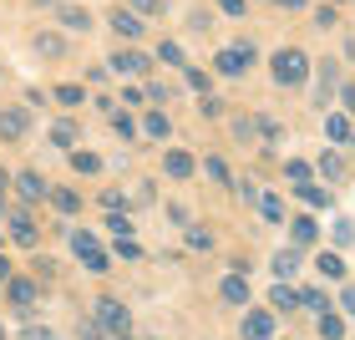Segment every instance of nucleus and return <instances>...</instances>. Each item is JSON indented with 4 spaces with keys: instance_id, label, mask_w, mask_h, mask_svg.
I'll return each mask as SVG.
<instances>
[{
    "instance_id": "f257e3e1",
    "label": "nucleus",
    "mask_w": 355,
    "mask_h": 340,
    "mask_svg": "<svg viewBox=\"0 0 355 340\" xmlns=\"http://www.w3.org/2000/svg\"><path fill=\"white\" fill-rule=\"evenodd\" d=\"M269 76L279 87H304V76H310V56H304L300 46H279V51L269 56Z\"/></svg>"
},
{
    "instance_id": "f03ea898",
    "label": "nucleus",
    "mask_w": 355,
    "mask_h": 340,
    "mask_svg": "<svg viewBox=\"0 0 355 340\" xmlns=\"http://www.w3.org/2000/svg\"><path fill=\"white\" fill-rule=\"evenodd\" d=\"M92 320H96L102 330H112V335H132V315H127V305H122L117 295L92 300Z\"/></svg>"
},
{
    "instance_id": "7ed1b4c3",
    "label": "nucleus",
    "mask_w": 355,
    "mask_h": 340,
    "mask_svg": "<svg viewBox=\"0 0 355 340\" xmlns=\"http://www.w3.org/2000/svg\"><path fill=\"white\" fill-rule=\"evenodd\" d=\"M254 61H259V51H254L249 41H239V46H223V51L214 56V71L218 76H244Z\"/></svg>"
},
{
    "instance_id": "20e7f679",
    "label": "nucleus",
    "mask_w": 355,
    "mask_h": 340,
    "mask_svg": "<svg viewBox=\"0 0 355 340\" xmlns=\"http://www.w3.org/2000/svg\"><path fill=\"white\" fill-rule=\"evenodd\" d=\"M71 249H76V259H82V264H87V274H107V269H112L107 249L96 244V239H92L87 229H71Z\"/></svg>"
},
{
    "instance_id": "39448f33",
    "label": "nucleus",
    "mask_w": 355,
    "mask_h": 340,
    "mask_svg": "<svg viewBox=\"0 0 355 340\" xmlns=\"http://www.w3.org/2000/svg\"><path fill=\"white\" fill-rule=\"evenodd\" d=\"M6 223H10V239L21 249H36L41 244V229H36V214H31V208H6Z\"/></svg>"
},
{
    "instance_id": "423d86ee",
    "label": "nucleus",
    "mask_w": 355,
    "mask_h": 340,
    "mask_svg": "<svg viewBox=\"0 0 355 340\" xmlns=\"http://www.w3.org/2000/svg\"><path fill=\"white\" fill-rule=\"evenodd\" d=\"M36 295H41V289H36V280H26V274H10V280H6V300H10L21 315L36 310Z\"/></svg>"
},
{
    "instance_id": "0eeeda50",
    "label": "nucleus",
    "mask_w": 355,
    "mask_h": 340,
    "mask_svg": "<svg viewBox=\"0 0 355 340\" xmlns=\"http://www.w3.org/2000/svg\"><path fill=\"white\" fill-rule=\"evenodd\" d=\"M107 67L117 71V76H148L153 61L142 56V51H132V46H127V51H112V56H107Z\"/></svg>"
},
{
    "instance_id": "6e6552de",
    "label": "nucleus",
    "mask_w": 355,
    "mask_h": 340,
    "mask_svg": "<svg viewBox=\"0 0 355 340\" xmlns=\"http://www.w3.org/2000/svg\"><path fill=\"white\" fill-rule=\"evenodd\" d=\"M26 133H31V112L26 107H6V112H0V137L21 142Z\"/></svg>"
},
{
    "instance_id": "1a4fd4ad",
    "label": "nucleus",
    "mask_w": 355,
    "mask_h": 340,
    "mask_svg": "<svg viewBox=\"0 0 355 340\" xmlns=\"http://www.w3.org/2000/svg\"><path fill=\"white\" fill-rule=\"evenodd\" d=\"M107 26H112V31H117V36H122V41H137V36H142V26H148V21H137V15H132V10H127V6H117V10H112V15H107Z\"/></svg>"
},
{
    "instance_id": "9d476101",
    "label": "nucleus",
    "mask_w": 355,
    "mask_h": 340,
    "mask_svg": "<svg viewBox=\"0 0 355 340\" xmlns=\"http://www.w3.org/2000/svg\"><path fill=\"white\" fill-rule=\"evenodd\" d=\"M289 223H295V229H289V244H295V249H310L315 239H320V219L315 214H300V219H289Z\"/></svg>"
},
{
    "instance_id": "9b49d317",
    "label": "nucleus",
    "mask_w": 355,
    "mask_h": 340,
    "mask_svg": "<svg viewBox=\"0 0 355 340\" xmlns=\"http://www.w3.org/2000/svg\"><path fill=\"white\" fill-rule=\"evenodd\" d=\"M325 137L335 142V148H355V127H350L345 112H330L325 117Z\"/></svg>"
},
{
    "instance_id": "f8f14e48",
    "label": "nucleus",
    "mask_w": 355,
    "mask_h": 340,
    "mask_svg": "<svg viewBox=\"0 0 355 340\" xmlns=\"http://www.w3.org/2000/svg\"><path fill=\"white\" fill-rule=\"evenodd\" d=\"M15 193H21L26 203H41V198H51V188H46V178H41V173H15Z\"/></svg>"
},
{
    "instance_id": "ddd939ff",
    "label": "nucleus",
    "mask_w": 355,
    "mask_h": 340,
    "mask_svg": "<svg viewBox=\"0 0 355 340\" xmlns=\"http://www.w3.org/2000/svg\"><path fill=\"white\" fill-rule=\"evenodd\" d=\"M315 173L325 178V183H345V178H350V168H345V158H340V153H330V148L320 153V163H315Z\"/></svg>"
},
{
    "instance_id": "4468645a",
    "label": "nucleus",
    "mask_w": 355,
    "mask_h": 340,
    "mask_svg": "<svg viewBox=\"0 0 355 340\" xmlns=\"http://www.w3.org/2000/svg\"><path fill=\"white\" fill-rule=\"evenodd\" d=\"M244 340H274V315L269 310H249L244 315Z\"/></svg>"
},
{
    "instance_id": "2eb2a0df",
    "label": "nucleus",
    "mask_w": 355,
    "mask_h": 340,
    "mask_svg": "<svg viewBox=\"0 0 355 340\" xmlns=\"http://www.w3.org/2000/svg\"><path fill=\"white\" fill-rule=\"evenodd\" d=\"M295 274H300V249L289 244V249L274 254V280H279V284H295Z\"/></svg>"
},
{
    "instance_id": "dca6fc26",
    "label": "nucleus",
    "mask_w": 355,
    "mask_h": 340,
    "mask_svg": "<svg viewBox=\"0 0 355 340\" xmlns=\"http://www.w3.org/2000/svg\"><path fill=\"white\" fill-rule=\"evenodd\" d=\"M46 137H51V148H61V153H76V137H82V133H76V122H67V117H61V122H51V133H46Z\"/></svg>"
},
{
    "instance_id": "f3484780",
    "label": "nucleus",
    "mask_w": 355,
    "mask_h": 340,
    "mask_svg": "<svg viewBox=\"0 0 355 340\" xmlns=\"http://www.w3.org/2000/svg\"><path fill=\"white\" fill-rule=\"evenodd\" d=\"M163 168H168V178H178V183H183V178H193V173H198V163H193V158H188L183 148H173V153L163 158Z\"/></svg>"
},
{
    "instance_id": "a211bd4d",
    "label": "nucleus",
    "mask_w": 355,
    "mask_h": 340,
    "mask_svg": "<svg viewBox=\"0 0 355 340\" xmlns=\"http://www.w3.org/2000/svg\"><path fill=\"white\" fill-rule=\"evenodd\" d=\"M315 269H320V274H325V280H335V284H340V280H345V259H340V254H335V249H320V254H315Z\"/></svg>"
},
{
    "instance_id": "6ab92c4d",
    "label": "nucleus",
    "mask_w": 355,
    "mask_h": 340,
    "mask_svg": "<svg viewBox=\"0 0 355 340\" xmlns=\"http://www.w3.org/2000/svg\"><path fill=\"white\" fill-rule=\"evenodd\" d=\"M218 295L229 305H249V274H229V280L218 284Z\"/></svg>"
},
{
    "instance_id": "aec40b11",
    "label": "nucleus",
    "mask_w": 355,
    "mask_h": 340,
    "mask_svg": "<svg viewBox=\"0 0 355 340\" xmlns=\"http://www.w3.org/2000/svg\"><path fill=\"white\" fill-rule=\"evenodd\" d=\"M284 178H289V188H304L315 178V163H304V158H289L284 163Z\"/></svg>"
},
{
    "instance_id": "412c9836",
    "label": "nucleus",
    "mask_w": 355,
    "mask_h": 340,
    "mask_svg": "<svg viewBox=\"0 0 355 340\" xmlns=\"http://www.w3.org/2000/svg\"><path fill=\"white\" fill-rule=\"evenodd\" d=\"M269 305H274V310H300V289L295 284H274L269 289Z\"/></svg>"
},
{
    "instance_id": "4be33fe9",
    "label": "nucleus",
    "mask_w": 355,
    "mask_h": 340,
    "mask_svg": "<svg viewBox=\"0 0 355 340\" xmlns=\"http://www.w3.org/2000/svg\"><path fill=\"white\" fill-rule=\"evenodd\" d=\"M335 82H340V67H335V61H320V87H315V96H320V102H330Z\"/></svg>"
},
{
    "instance_id": "5701e85b",
    "label": "nucleus",
    "mask_w": 355,
    "mask_h": 340,
    "mask_svg": "<svg viewBox=\"0 0 355 340\" xmlns=\"http://www.w3.org/2000/svg\"><path fill=\"white\" fill-rule=\"evenodd\" d=\"M320 340H345V315L340 310L320 315Z\"/></svg>"
},
{
    "instance_id": "b1692460",
    "label": "nucleus",
    "mask_w": 355,
    "mask_h": 340,
    "mask_svg": "<svg viewBox=\"0 0 355 340\" xmlns=\"http://www.w3.org/2000/svg\"><path fill=\"white\" fill-rule=\"evenodd\" d=\"M300 305H304V310H315V320L330 315V295H325V289H300Z\"/></svg>"
},
{
    "instance_id": "393cba45",
    "label": "nucleus",
    "mask_w": 355,
    "mask_h": 340,
    "mask_svg": "<svg viewBox=\"0 0 355 340\" xmlns=\"http://www.w3.org/2000/svg\"><path fill=\"white\" fill-rule=\"evenodd\" d=\"M173 133V122H168V112L157 107V112H148V122H142V137H168Z\"/></svg>"
},
{
    "instance_id": "a878e982",
    "label": "nucleus",
    "mask_w": 355,
    "mask_h": 340,
    "mask_svg": "<svg viewBox=\"0 0 355 340\" xmlns=\"http://www.w3.org/2000/svg\"><path fill=\"white\" fill-rule=\"evenodd\" d=\"M61 26L67 31H92V15L82 6H61Z\"/></svg>"
},
{
    "instance_id": "bb28decb",
    "label": "nucleus",
    "mask_w": 355,
    "mask_h": 340,
    "mask_svg": "<svg viewBox=\"0 0 355 340\" xmlns=\"http://www.w3.org/2000/svg\"><path fill=\"white\" fill-rule=\"evenodd\" d=\"M183 234H188V249H198V254H203V249H214V229H203V223H188Z\"/></svg>"
},
{
    "instance_id": "cd10ccee",
    "label": "nucleus",
    "mask_w": 355,
    "mask_h": 340,
    "mask_svg": "<svg viewBox=\"0 0 355 340\" xmlns=\"http://www.w3.org/2000/svg\"><path fill=\"white\" fill-rule=\"evenodd\" d=\"M51 208H56V214H76V208H82V198H76L71 188H51Z\"/></svg>"
},
{
    "instance_id": "c85d7f7f",
    "label": "nucleus",
    "mask_w": 355,
    "mask_h": 340,
    "mask_svg": "<svg viewBox=\"0 0 355 340\" xmlns=\"http://www.w3.org/2000/svg\"><path fill=\"white\" fill-rule=\"evenodd\" d=\"M51 96H56L61 107H82V102H87V87H76V82H67V87H56Z\"/></svg>"
},
{
    "instance_id": "c756f323",
    "label": "nucleus",
    "mask_w": 355,
    "mask_h": 340,
    "mask_svg": "<svg viewBox=\"0 0 355 340\" xmlns=\"http://www.w3.org/2000/svg\"><path fill=\"white\" fill-rule=\"evenodd\" d=\"M310 208H330V188H320V183H304V188H295Z\"/></svg>"
},
{
    "instance_id": "7c9ffc66",
    "label": "nucleus",
    "mask_w": 355,
    "mask_h": 340,
    "mask_svg": "<svg viewBox=\"0 0 355 340\" xmlns=\"http://www.w3.org/2000/svg\"><path fill=\"white\" fill-rule=\"evenodd\" d=\"M112 127H117V137H127V142H132V137L142 133V127L132 122V112H122V107H117V112H112Z\"/></svg>"
},
{
    "instance_id": "2f4dec72",
    "label": "nucleus",
    "mask_w": 355,
    "mask_h": 340,
    "mask_svg": "<svg viewBox=\"0 0 355 340\" xmlns=\"http://www.w3.org/2000/svg\"><path fill=\"white\" fill-rule=\"evenodd\" d=\"M36 51H41V56H61V51H67V41H61L56 31H41V36H36Z\"/></svg>"
},
{
    "instance_id": "473e14b6",
    "label": "nucleus",
    "mask_w": 355,
    "mask_h": 340,
    "mask_svg": "<svg viewBox=\"0 0 355 340\" xmlns=\"http://www.w3.org/2000/svg\"><path fill=\"white\" fill-rule=\"evenodd\" d=\"M107 234H117V239H132V219H127L122 208H112V214H107Z\"/></svg>"
},
{
    "instance_id": "72a5a7b5",
    "label": "nucleus",
    "mask_w": 355,
    "mask_h": 340,
    "mask_svg": "<svg viewBox=\"0 0 355 340\" xmlns=\"http://www.w3.org/2000/svg\"><path fill=\"white\" fill-rule=\"evenodd\" d=\"M157 61H168V67H188V61H183V46H178V41H157Z\"/></svg>"
},
{
    "instance_id": "f704fd0d",
    "label": "nucleus",
    "mask_w": 355,
    "mask_h": 340,
    "mask_svg": "<svg viewBox=\"0 0 355 340\" xmlns=\"http://www.w3.org/2000/svg\"><path fill=\"white\" fill-rule=\"evenodd\" d=\"M71 168H76V173H102V158H96V153H82V148H76V153H71Z\"/></svg>"
},
{
    "instance_id": "c9c22d12",
    "label": "nucleus",
    "mask_w": 355,
    "mask_h": 340,
    "mask_svg": "<svg viewBox=\"0 0 355 340\" xmlns=\"http://www.w3.org/2000/svg\"><path fill=\"white\" fill-rule=\"evenodd\" d=\"M259 214H264L269 223H279V219H284V203L274 198V193H264V198H259Z\"/></svg>"
},
{
    "instance_id": "e433bc0d",
    "label": "nucleus",
    "mask_w": 355,
    "mask_h": 340,
    "mask_svg": "<svg viewBox=\"0 0 355 340\" xmlns=\"http://www.w3.org/2000/svg\"><path fill=\"white\" fill-rule=\"evenodd\" d=\"M122 6L132 15H157V10H163V0H122Z\"/></svg>"
},
{
    "instance_id": "4c0bfd02",
    "label": "nucleus",
    "mask_w": 355,
    "mask_h": 340,
    "mask_svg": "<svg viewBox=\"0 0 355 340\" xmlns=\"http://www.w3.org/2000/svg\"><path fill=\"white\" fill-rule=\"evenodd\" d=\"M203 173L214 178V183H229V168H223V158H208V163H203Z\"/></svg>"
},
{
    "instance_id": "58836bf2",
    "label": "nucleus",
    "mask_w": 355,
    "mask_h": 340,
    "mask_svg": "<svg viewBox=\"0 0 355 340\" xmlns=\"http://www.w3.org/2000/svg\"><path fill=\"white\" fill-rule=\"evenodd\" d=\"M188 87L198 92V96H208V71H198V67H188Z\"/></svg>"
},
{
    "instance_id": "ea45409f",
    "label": "nucleus",
    "mask_w": 355,
    "mask_h": 340,
    "mask_svg": "<svg viewBox=\"0 0 355 340\" xmlns=\"http://www.w3.org/2000/svg\"><path fill=\"white\" fill-rule=\"evenodd\" d=\"M218 10H223V15H234V21H239V15H249V0H218Z\"/></svg>"
},
{
    "instance_id": "a19ab883",
    "label": "nucleus",
    "mask_w": 355,
    "mask_h": 340,
    "mask_svg": "<svg viewBox=\"0 0 355 340\" xmlns=\"http://www.w3.org/2000/svg\"><path fill=\"white\" fill-rule=\"evenodd\" d=\"M82 340H117V335H112V330H102L96 320H87V325H82Z\"/></svg>"
},
{
    "instance_id": "79ce46f5",
    "label": "nucleus",
    "mask_w": 355,
    "mask_h": 340,
    "mask_svg": "<svg viewBox=\"0 0 355 340\" xmlns=\"http://www.w3.org/2000/svg\"><path fill=\"white\" fill-rule=\"evenodd\" d=\"M355 239V223L350 219H335V244H350Z\"/></svg>"
},
{
    "instance_id": "37998d69",
    "label": "nucleus",
    "mask_w": 355,
    "mask_h": 340,
    "mask_svg": "<svg viewBox=\"0 0 355 340\" xmlns=\"http://www.w3.org/2000/svg\"><path fill=\"white\" fill-rule=\"evenodd\" d=\"M102 203H107V208H122V203H127V193H122V188H107V193H102Z\"/></svg>"
},
{
    "instance_id": "c03bdc74",
    "label": "nucleus",
    "mask_w": 355,
    "mask_h": 340,
    "mask_svg": "<svg viewBox=\"0 0 355 340\" xmlns=\"http://www.w3.org/2000/svg\"><path fill=\"white\" fill-rule=\"evenodd\" d=\"M117 254H122V259H142V249L132 244V239H117Z\"/></svg>"
},
{
    "instance_id": "a18cd8bd",
    "label": "nucleus",
    "mask_w": 355,
    "mask_h": 340,
    "mask_svg": "<svg viewBox=\"0 0 355 340\" xmlns=\"http://www.w3.org/2000/svg\"><path fill=\"white\" fill-rule=\"evenodd\" d=\"M198 112H203V117H218L223 107H218V96H203V102H198Z\"/></svg>"
},
{
    "instance_id": "49530a36",
    "label": "nucleus",
    "mask_w": 355,
    "mask_h": 340,
    "mask_svg": "<svg viewBox=\"0 0 355 340\" xmlns=\"http://www.w3.org/2000/svg\"><path fill=\"white\" fill-rule=\"evenodd\" d=\"M168 219H173V223H183V229H188V208H183V203H168Z\"/></svg>"
},
{
    "instance_id": "de8ad7c7",
    "label": "nucleus",
    "mask_w": 355,
    "mask_h": 340,
    "mask_svg": "<svg viewBox=\"0 0 355 340\" xmlns=\"http://www.w3.org/2000/svg\"><path fill=\"white\" fill-rule=\"evenodd\" d=\"M148 102H168V87L163 82H148Z\"/></svg>"
},
{
    "instance_id": "09e8293b",
    "label": "nucleus",
    "mask_w": 355,
    "mask_h": 340,
    "mask_svg": "<svg viewBox=\"0 0 355 340\" xmlns=\"http://www.w3.org/2000/svg\"><path fill=\"white\" fill-rule=\"evenodd\" d=\"M340 315H355V289H345V295H340Z\"/></svg>"
},
{
    "instance_id": "8fccbe9b",
    "label": "nucleus",
    "mask_w": 355,
    "mask_h": 340,
    "mask_svg": "<svg viewBox=\"0 0 355 340\" xmlns=\"http://www.w3.org/2000/svg\"><path fill=\"white\" fill-rule=\"evenodd\" d=\"M26 340H61L56 330H26Z\"/></svg>"
},
{
    "instance_id": "3c124183",
    "label": "nucleus",
    "mask_w": 355,
    "mask_h": 340,
    "mask_svg": "<svg viewBox=\"0 0 355 340\" xmlns=\"http://www.w3.org/2000/svg\"><path fill=\"white\" fill-rule=\"evenodd\" d=\"M6 280H10V259L0 254V284H6Z\"/></svg>"
},
{
    "instance_id": "603ef678",
    "label": "nucleus",
    "mask_w": 355,
    "mask_h": 340,
    "mask_svg": "<svg viewBox=\"0 0 355 340\" xmlns=\"http://www.w3.org/2000/svg\"><path fill=\"white\" fill-rule=\"evenodd\" d=\"M340 96H345V107H350V112H355V82H350V87H345V92H340Z\"/></svg>"
},
{
    "instance_id": "864d4df0",
    "label": "nucleus",
    "mask_w": 355,
    "mask_h": 340,
    "mask_svg": "<svg viewBox=\"0 0 355 340\" xmlns=\"http://www.w3.org/2000/svg\"><path fill=\"white\" fill-rule=\"evenodd\" d=\"M274 6H284V10H300V6H304V0H274Z\"/></svg>"
},
{
    "instance_id": "5fc2aeb1",
    "label": "nucleus",
    "mask_w": 355,
    "mask_h": 340,
    "mask_svg": "<svg viewBox=\"0 0 355 340\" xmlns=\"http://www.w3.org/2000/svg\"><path fill=\"white\" fill-rule=\"evenodd\" d=\"M0 219H6V193H0Z\"/></svg>"
},
{
    "instance_id": "6e6d98bb",
    "label": "nucleus",
    "mask_w": 355,
    "mask_h": 340,
    "mask_svg": "<svg viewBox=\"0 0 355 340\" xmlns=\"http://www.w3.org/2000/svg\"><path fill=\"white\" fill-rule=\"evenodd\" d=\"M0 340H6V325H0Z\"/></svg>"
},
{
    "instance_id": "4d7b16f0",
    "label": "nucleus",
    "mask_w": 355,
    "mask_h": 340,
    "mask_svg": "<svg viewBox=\"0 0 355 340\" xmlns=\"http://www.w3.org/2000/svg\"><path fill=\"white\" fill-rule=\"evenodd\" d=\"M117 340H132V335H117Z\"/></svg>"
},
{
    "instance_id": "13d9d810",
    "label": "nucleus",
    "mask_w": 355,
    "mask_h": 340,
    "mask_svg": "<svg viewBox=\"0 0 355 340\" xmlns=\"http://www.w3.org/2000/svg\"><path fill=\"white\" fill-rule=\"evenodd\" d=\"M0 76H6V67H0Z\"/></svg>"
}]
</instances>
